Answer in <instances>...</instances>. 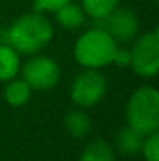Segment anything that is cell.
<instances>
[{
    "label": "cell",
    "instance_id": "cell-1",
    "mask_svg": "<svg viewBox=\"0 0 159 161\" xmlns=\"http://www.w3.org/2000/svg\"><path fill=\"white\" fill-rule=\"evenodd\" d=\"M53 38L50 20L41 13L20 16L11 27L2 31V44L11 46L17 53L33 55L42 50Z\"/></svg>",
    "mask_w": 159,
    "mask_h": 161
},
{
    "label": "cell",
    "instance_id": "cell-2",
    "mask_svg": "<svg viewBox=\"0 0 159 161\" xmlns=\"http://www.w3.org/2000/svg\"><path fill=\"white\" fill-rule=\"evenodd\" d=\"M128 125L150 135L159 130V92L151 86H144L133 92L126 105Z\"/></svg>",
    "mask_w": 159,
    "mask_h": 161
},
{
    "label": "cell",
    "instance_id": "cell-3",
    "mask_svg": "<svg viewBox=\"0 0 159 161\" xmlns=\"http://www.w3.org/2000/svg\"><path fill=\"white\" fill-rule=\"evenodd\" d=\"M115 47L117 44L108 31L94 27L78 38L73 47V56L78 64L89 69H98L111 63Z\"/></svg>",
    "mask_w": 159,
    "mask_h": 161
},
{
    "label": "cell",
    "instance_id": "cell-4",
    "mask_svg": "<svg viewBox=\"0 0 159 161\" xmlns=\"http://www.w3.org/2000/svg\"><path fill=\"white\" fill-rule=\"evenodd\" d=\"M133 70L140 77H155L159 70V35L158 30L148 31L137 38L131 47Z\"/></svg>",
    "mask_w": 159,
    "mask_h": 161
},
{
    "label": "cell",
    "instance_id": "cell-5",
    "mask_svg": "<svg viewBox=\"0 0 159 161\" xmlns=\"http://www.w3.org/2000/svg\"><path fill=\"white\" fill-rule=\"evenodd\" d=\"M106 78L98 70H84L72 83L70 97L80 107L97 105L106 94Z\"/></svg>",
    "mask_w": 159,
    "mask_h": 161
},
{
    "label": "cell",
    "instance_id": "cell-6",
    "mask_svg": "<svg viewBox=\"0 0 159 161\" xmlns=\"http://www.w3.org/2000/svg\"><path fill=\"white\" fill-rule=\"evenodd\" d=\"M94 27L108 31L114 41L128 42L139 33V20L130 8H115L105 19H94Z\"/></svg>",
    "mask_w": 159,
    "mask_h": 161
},
{
    "label": "cell",
    "instance_id": "cell-7",
    "mask_svg": "<svg viewBox=\"0 0 159 161\" xmlns=\"http://www.w3.org/2000/svg\"><path fill=\"white\" fill-rule=\"evenodd\" d=\"M59 75L61 70L58 63L47 56H34L28 59L22 67L24 81L31 89H50L58 83Z\"/></svg>",
    "mask_w": 159,
    "mask_h": 161
},
{
    "label": "cell",
    "instance_id": "cell-8",
    "mask_svg": "<svg viewBox=\"0 0 159 161\" xmlns=\"http://www.w3.org/2000/svg\"><path fill=\"white\" fill-rule=\"evenodd\" d=\"M144 138H145V135H142L140 131H137L136 128L128 125V127L122 128L117 133V136H115V147L123 155H136L142 149Z\"/></svg>",
    "mask_w": 159,
    "mask_h": 161
},
{
    "label": "cell",
    "instance_id": "cell-9",
    "mask_svg": "<svg viewBox=\"0 0 159 161\" xmlns=\"http://www.w3.org/2000/svg\"><path fill=\"white\" fill-rule=\"evenodd\" d=\"M64 125H66V130L69 131V135L73 138H78V139L86 138L92 128V122H91L89 114L81 111V109L69 111L64 117Z\"/></svg>",
    "mask_w": 159,
    "mask_h": 161
},
{
    "label": "cell",
    "instance_id": "cell-10",
    "mask_svg": "<svg viewBox=\"0 0 159 161\" xmlns=\"http://www.w3.org/2000/svg\"><path fill=\"white\" fill-rule=\"evenodd\" d=\"M20 69L19 53L8 44H0V81L13 80Z\"/></svg>",
    "mask_w": 159,
    "mask_h": 161
},
{
    "label": "cell",
    "instance_id": "cell-11",
    "mask_svg": "<svg viewBox=\"0 0 159 161\" xmlns=\"http://www.w3.org/2000/svg\"><path fill=\"white\" fill-rule=\"evenodd\" d=\"M55 17L58 20L59 25H62L64 28L69 30H75L80 28L84 24V11L81 6H78L77 3H66L64 6H61L59 9L55 11Z\"/></svg>",
    "mask_w": 159,
    "mask_h": 161
},
{
    "label": "cell",
    "instance_id": "cell-12",
    "mask_svg": "<svg viewBox=\"0 0 159 161\" xmlns=\"http://www.w3.org/2000/svg\"><path fill=\"white\" fill-rule=\"evenodd\" d=\"M31 88L24 80H9V83L5 86L3 97L6 103L11 107H22L30 100Z\"/></svg>",
    "mask_w": 159,
    "mask_h": 161
},
{
    "label": "cell",
    "instance_id": "cell-13",
    "mask_svg": "<svg viewBox=\"0 0 159 161\" xmlns=\"http://www.w3.org/2000/svg\"><path fill=\"white\" fill-rule=\"evenodd\" d=\"M80 161H115V155L112 147L106 141L97 139L84 147Z\"/></svg>",
    "mask_w": 159,
    "mask_h": 161
},
{
    "label": "cell",
    "instance_id": "cell-14",
    "mask_svg": "<svg viewBox=\"0 0 159 161\" xmlns=\"http://www.w3.org/2000/svg\"><path fill=\"white\" fill-rule=\"evenodd\" d=\"M119 2L120 0H83L81 8L84 14L91 16L92 19H105L119 6Z\"/></svg>",
    "mask_w": 159,
    "mask_h": 161
},
{
    "label": "cell",
    "instance_id": "cell-15",
    "mask_svg": "<svg viewBox=\"0 0 159 161\" xmlns=\"http://www.w3.org/2000/svg\"><path fill=\"white\" fill-rule=\"evenodd\" d=\"M140 152L144 153L147 161H159V133H150L147 138H144L142 149Z\"/></svg>",
    "mask_w": 159,
    "mask_h": 161
},
{
    "label": "cell",
    "instance_id": "cell-16",
    "mask_svg": "<svg viewBox=\"0 0 159 161\" xmlns=\"http://www.w3.org/2000/svg\"><path fill=\"white\" fill-rule=\"evenodd\" d=\"M69 2L70 0H33V6L38 13H44V11L55 13L56 9H59Z\"/></svg>",
    "mask_w": 159,
    "mask_h": 161
},
{
    "label": "cell",
    "instance_id": "cell-17",
    "mask_svg": "<svg viewBox=\"0 0 159 161\" xmlns=\"http://www.w3.org/2000/svg\"><path fill=\"white\" fill-rule=\"evenodd\" d=\"M111 63L117 64L119 67L130 66V63H131V52L128 49H119V47H115L114 49V53H112Z\"/></svg>",
    "mask_w": 159,
    "mask_h": 161
}]
</instances>
